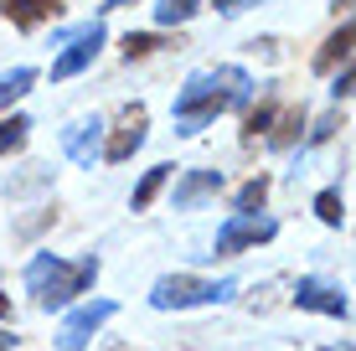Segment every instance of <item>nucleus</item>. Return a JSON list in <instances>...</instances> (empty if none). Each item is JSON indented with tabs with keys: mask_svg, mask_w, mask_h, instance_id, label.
Here are the masks:
<instances>
[{
	"mask_svg": "<svg viewBox=\"0 0 356 351\" xmlns=\"http://www.w3.org/2000/svg\"><path fill=\"white\" fill-rule=\"evenodd\" d=\"M253 93V78L243 67H202L181 83L176 104H170V119H176V135H202L207 124L227 114V108H243Z\"/></svg>",
	"mask_w": 356,
	"mask_h": 351,
	"instance_id": "nucleus-1",
	"label": "nucleus"
},
{
	"mask_svg": "<svg viewBox=\"0 0 356 351\" xmlns=\"http://www.w3.org/2000/svg\"><path fill=\"white\" fill-rule=\"evenodd\" d=\"M98 253H83V259H63V253H36L26 263V295L36 310H67L72 300H83L98 284Z\"/></svg>",
	"mask_w": 356,
	"mask_h": 351,
	"instance_id": "nucleus-2",
	"label": "nucleus"
},
{
	"mask_svg": "<svg viewBox=\"0 0 356 351\" xmlns=\"http://www.w3.org/2000/svg\"><path fill=\"white\" fill-rule=\"evenodd\" d=\"M238 295V279H202V274H161L150 284L155 310H196V305H227Z\"/></svg>",
	"mask_w": 356,
	"mask_h": 351,
	"instance_id": "nucleus-3",
	"label": "nucleus"
},
{
	"mask_svg": "<svg viewBox=\"0 0 356 351\" xmlns=\"http://www.w3.org/2000/svg\"><path fill=\"white\" fill-rule=\"evenodd\" d=\"M274 238H279V222L268 212H232L227 222L217 227L212 253H217V259H238V253H253V248L274 243Z\"/></svg>",
	"mask_w": 356,
	"mask_h": 351,
	"instance_id": "nucleus-4",
	"label": "nucleus"
},
{
	"mask_svg": "<svg viewBox=\"0 0 356 351\" xmlns=\"http://www.w3.org/2000/svg\"><path fill=\"white\" fill-rule=\"evenodd\" d=\"M145 135H150V108L145 104H124L114 114V124H104V155H98V161H108V165L134 161V150L145 145Z\"/></svg>",
	"mask_w": 356,
	"mask_h": 351,
	"instance_id": "nucleus-5",
	"label": "nucleus"
},
{
	"mask_svg": "<svg viewBox=\"0 0 356 351\" xmlns=\"http://www.w3.org/2000/svg\"><path fill=\"white\" fill-rule=\"evenodd\" d=\"M114 316H119L114 300H83L78 310H67V316H63V325H57V336H52V346H57V351H88V341H93V336L104 331Z\"/></svg>",
	"mask_w": 356,
	"mask_h": 351,
	"instance_id": "nucleus-6",
	"label": "nucleus"
},
{
	"mask_svg": "<svg viewBox=\"0 0 356 351\" xmlns=\"http://www.w3.org/2000/svg\"><path fill=\"white\" fill-rule=\"evenodd\" d=\"M104 42H108L104 21H88V26H78V31L63 42L57 63H52V83H67V78H78L83 67H93V57L104 52Z\"/></svg>",
	"mask_w": 356,
	"mask_h": 351,
	"instance_id": "nucleus-7",
	"label": "nucleus"
},
{
	"mask_svg": "<svg viewBox=\"0 0 356 351\" xmlns=\"http://www.w3.org/2000/svg\"><path fill=\"white\" fill-rule=\"evenodd\" d=\"M289 305L310 310V316L351 320V300H346V289H336L330 279H315V274H305V279H294V284H289Z\"/></svg>",
	"mask_w": 356,
	"mask_h": 351,
	"instance_id": "nucleus-8",
	"label": "nucleus"
},
{
	"mask_svg": "<svg viewBox=\"0 0 356 351\" xmlns=\"http://www.w3.org/2000/svg\"><path fill=\"white\" fill-rule=\"evenodd\" d=\"M63 155L72 165H93L104 155V114H83L63 129Z\"/></svg>",
	"mask_w": 356,
	"mask_h": 351,
	"instance_id": "nucleus-9",
	"label": "nucleus"
},
{
	"mask_svg": "<svg viewBox=\"0 0 356 351\" xmlns=\"http://www.w3.org/2000/svg\"><path fill=\"white\" fill-rule=\"evenodd\" d=\"M222 191V171L212 165H191V171L176 176V212H196L202 202H212Z\"/></svg>",
	"mask_w": 356,
	"mask_h": 351,
	"instance_id": "nucleus-10",
	"label": "nucleus"
},
{
	"mask_svg": "<svg viewBox=\"0 0 356 351\" xmlns=\"http://www.w3.org/2000/svg\"><path fill=\"white\" fill-rule=\"evenodd\" d=\"M0 16L21 31H36L42 21H57L63 16V0H0Z\"/></svg>",
	"mask_w": 356,
	"mask_h": 351,
	"instance_id": "nucleus-11",
	"label": "nucleus"
},
{
	"mask_svg": "<svg viewBox=\"0 0 356 351\" xmlns=\"http://www.w3.org/2000/svg\"><path fill=\"white\" fill-rule=\"evenodd\" d=\"M351 42H356V31H351V21H341L336 31L325 36L321 42V52H315V72H321V78H330V72H341L351 63Z\"/></svg>",
	"mask_w": 356,
	"mask_h": 351,
	"instance_id": "nucleus-12",
	"label": "nucleus"
},
{
	"mask_svg": "<svg viewBox=\"0 0 356 351\" xmlns=\"http://www.w3.org/2000/svg\"><path fill=\"white\" fill-rule=\"evenodd\" d=\"M305 124H310L305 104H279V119H274V129H268V140H264V145H274V150H294Z\"/></svg>",
	"mask_w": 356,
	"mask_h": 351,
	"instance_id": "nucleus-13",
	"label": "nucleus"
},
{
	"mask_svg": "<svg viewBox=\"0 0 356 351\" xmlns=\"http://www.w3.org/2000/svg\"><path fill=\"white\" fill-rule=\"evenodd\" d=\"M274 119H279V93H264L259 104L243 114V145H259V140H268V129H274Z\"/></svg>",
	"mask_w": 356,
	"mask_h": 351,
	"instance_id": "nucleus-14",
	"label": "nucleus"
},
{
	"mask_svg": "<svg viewBox=\"0 0 356 351\" xmlns=\"http://www.w3.org/2000/svg\"><path fill=\"white\" fill-rule=\"evenodd\" d=\"M170 171H176V165H165V161H161V165H150V171L140 176V186L129 191V212H150V207H155V197H161V191L170 186Z\"/></svg>",
	"mask_w": 356,
	"mask_h": 351,
	"instance_id": "nucleus-15",
	"label": "nucleus"
},
{
	"mask_svg": "<svg viewBox=\"0 0 356 351\" xmlns=\"http://www.w3.org/2000/svg\"><path fill=\"white\" fill-rule=\"evenodd\" d=\"M36 83H42V72H36V67H10V72H0V108L21 104Z\"/></svg>",
	"mask_w": 356,
	"mask_h": 351,
	"instance_id": "nucleus-16",
	"label": "nucleus"
},
{
	"mask_svg": "<svg viewBox=\"0 0 356 351\" xmlns=\"http://www.w3.org/2000/svg\"><path fill=\"white\" fill-rule=\"evenodd\" d=\"M165 47H176V42L161 36V31H129L124 42H119V57H124V63H140V57H155V52H165Z\"/></svg>",
	"mask_w": 356,
	"mask_h": 351,
	"instance_id": "nucleus-17",
	"label": "nucleus"
},
{
	"mask_svg": "<svg viewBox=\"0 0 356 351\" xmlns=\"http://www.w3.org/2000/svg\"><path fill=\"white\" fill-rule=\"evenodd\" d=\"M268 171H253L248 181H243L238 191H232V212H264V202H268Z\"/></svg>",
	"mask_w": 356,
	"mask_h": 351,
	"instance_id": "nucleus-18",
	"label": "nucleus"
},
{
	"mask_svg": "<svg viewBox=\"0 0 356 351\" xmlns=\"http://www.w3.org/2000/svg\"><path fill=\"white\" fill-rule=\"evenodd\" d=\"M47 227H57V207H31L26 217H16V222H10V233H16L21 243H31V238H42Z\"/></svg>",
	"mask_w": 356,
	"mask_h": 351,
	"instance_id": "nucleus-19",
	"label": "nucleus"
},
{
	"mask_svg": "<svg viewBox=\"0 0 356 351\" xmlns=\"http://www.w3.org/2000/svg\"><path fill=\"white\" fill-rule=\"evenodd\" d=\"M26 140H31V119L26 114H6L0 119V155L26 150Z\"/></svg>",
	"mask_w": 356,
	"mask_h": 351,
	"instance_id": "nucleus-20",
	"label": "nucleus"
},
{
	"mask_svg": "<svg viewBox=\"0 0 356 351\" xmlns=\"http://www.w3.org/2000/svg\"><path fill=\"white\" fill-rule=\"evenodd\" d=\"M315 217H321L325 227H346V197H341L336 186H325V191H315Z\"/></svg>",
	"mask_w": 356,
	"mask_h": 351,
	"instance_id": "nucleus-21",
	"label": "nucleus"
},
{
	"mask_svg": "<svg viewBox=\"0 0 356 351\" xmlns=\"http://www.w3.org/2000/svg\"><path fill=\"white\" fill-rule=\"evenodd\" d=\"M196 10H202V0H161V6H155V21H161V26H186Z\"/></svg>",
	"mask_w": 356,
	"mask_h": 351,
	"instance_id": "nucleus-22",
	"label": "nucleus"
},
{
	"mask_svg": "<svg viewBox=\"0 0 356 351\" xmlns=\"http://www.w3.org/2000/svg\"><path fill=\"white\" fill-rule=\"evenodd\" d=\"M336 129H341V114L330 108V114H321V119H315V129H310V140H305V145H325L330 135H336Z\"/></svg>",
	"mask_w": 356,
	"mask_h": 351,
	"instance_id": "nucleus-23",
	"label": "nucleus"
},
{
	"mask_svg": "<svg viewBox=\"0 0 356 351\" xmlns=\"http://www.w3.org/2000/svg\"><path fill=\"white\" fill-rule=\"evenodd\" d=\"M248 52H253V57H268V63H274V57H284V42H279V36H253Z\"/></svg>",
	"mask_w": 356,
	"mask_h": 351,
	"instance_id": "nucleus-24",
	"label": "nucleus"
},
{
	"mask_svg": "<svg viewBox=\"0 0 356 351\" xmlns=\"http://www.w3.org/2000/svg\"><path fill=\"white\" fill-rule=\"evenodd\" d=\"M351 83H356V78H351V63H346V67L336 72V83H330V99H336V104H346V99H351Z\"/></svg>",
	"mask_w": 356,
	"mask_h": 351,
	"instance_id": "nucleus-25",
	"label": "nucleus"
},
{
	"mask_svg": "<svg viewBox=\"0 0 356 351\" xmlns=\"http://www.w3.org/2000/svg\"><path fill=\"white\" fill-rule=\"evenodd\" d=\"M212 6L222 10V16H243V10H248V6H259V0H212Z\"/></svg>",
	"mask_w": 356,
	"mask_h": 351,
	"instance_id": "nucleus-26",
	"label": "nucleus"
},
{
	"mask_svg": "<svg viewBox=\"0 0 356 351\" xmlns=\"http://www.w3.org/2000/svg\"><path fill=\"white\" fill-rule=\"evenodd\" d=\"M16 341H21V336L10 331V325H0V351H16Z\"/></svg>",
	"mask_w": 356,
	"mask_h": 351,
	"instance_id": "nucleus-27",
	"label": "nucleus"
},
{
	"mask_svg": "<svg viewBox=\"0 0 356 351\" xmlns=\"http://www.w3.org/2000/svg\"><path fill=\"white\" fill-rule=\"evenodd\" d=\"M124 6H134V0H104V6H98V10H104V16H108V10H124Z\"/></svg>",
	"mask_w": 356,
	"mask_h": 351,
	"instance_id": "nucleus-28",
	"label": "nucleus"
},
{
	"mask_svg": "<svg viewBox=\"0 0 356 351\" xmlns=\"http://www.w3.org/2000/svg\"><path fill=\"white\" fill-rule=\"evenodd\" d=\"M0 325H10V300L0 295Z\"/></svg>",
	"mask_w": 356,
	"mask_h": 351,
	"instance_id": "nucleus-29",
	"label": "nucleus"
},
{
	"mask_svg": "<svg viewBox=\"0 0 356 351\" xmlns=\"http://www.w3.org/2000/svg\"><path fill=\"white\" fill-rule=\"evenodd\" d=\"M321 351H351V341H341V346H321Z\"/></svg>",
	"mask_w": 356,
	"mask_h": 351,
	"instance_id": "nucleus-30",
	"label": "nucleus"
},
{
	"mask_svg": "<svg viewBox=\"0 0 356 351\" xmlns=\"http://www.w3.org/2000/svg\"><path fill=\"white\" fill-rule=\"evenodd\" d=\"M114 351H129V346H114Z\"/></svg>",
	"mask_w": 356,
	"mask_h": 351,
	"instance_id": "nucleus-31",
	"label": "nucleus"
}]
</instances>
